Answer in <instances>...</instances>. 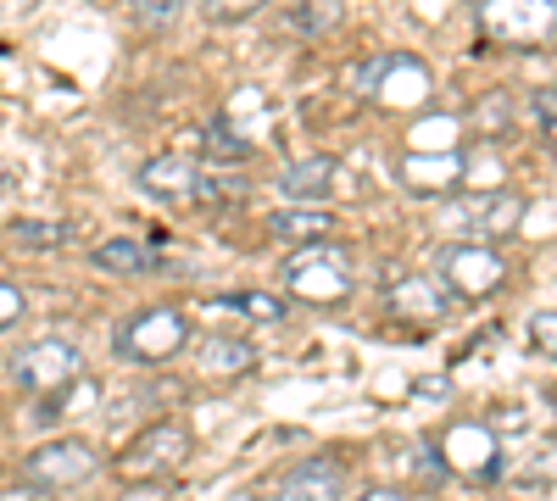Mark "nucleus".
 Returning a JSON list of instances; mask_svg holds the SVG:
<instances>
[{
    "label": "nucleus",
    "mask_w": 557,
    "mask_h": 501,
    "mask_svg": "<svg viewBox=\"0 0 557 501\" xmlns=\"http://www.w3.org/2000/svg\"><path fill=\"white\" fill-rule=\"evenodd\" d=\"M335 23H341V0H296V7H290V28L307 34V39L330 34Z\"/></svg>",
    "instance_id": "nucleus-19"
},
{
    "label": "nucleus",
    "mask_w": 557,
    "mask_h": 501,
    "mask_svg": "<svg viewBox=\"0 0 557 501\" xmlns=\"http://www.w3.org/2000/svg\"><path fill=\"white\" fill-rule=\"evenodd\" d=\"M357 501H407V490H396V485H368Z\"/></svg>",
    "instance_id": "nucleus-32"
},
{
    "label": "nucleus",
    "mask_w": 557,
    "mask_h": 501,
    "mask_svg": "<svg viewBox=\"0 0 557 501\" xmlns=\"http://www.w3.org/2000/svg\"><path fill=\"white\" fill-rule=\"evenodd\" d=\"M196 178H201L196 162H184V156H151L146 167H139V190L168 201V206H196Z\"/></svg>",
    "instance_id": "nucleus-11"
},
{
    "label": "nucleus",
    "mask_w": 557,
    "mask_h": 501,
    "mask_svg": "<svg viewBox=\"0 0 557 501\" xmlns=\"http://www.w3.org/2000/svg\"><path fill=\"white\" fill-rule=\"evenodd\" d=\"M246 196V185L235 173H218V167H201V178H196V206H207V212H218V206H235Z\"/></svg>",
    "instance_id": "nucleus-18"
},
{
    "label": "nucleus",
    "mask_w": 557,
    "mask_h": 501,
    "mask_svg": "<svg viewBox=\"0 0 557 501\" xmlns=\"http://www.w3.org/2000/svg\"><path fill=\"white\" fill-rule=\"evenodd\" d=\"M530 340L541 346V356H552V351H557V312H541V317H535Z\"/></svg>",
    "instance_id": "nucleus-29"
},
{
    "label": "nucleus",
    "mask_w": 557,
    "mask_h": 501,
    "mask_svg": "<svg viewBox=\"0 0 557 501\" xmlns=\"http://www.w3.org/2000/svg\"><path fill=\"white\" fill-rule=\"evenodd\" d=\"M12 240H17V246H45V251H57V246H73L78 229H73V223H12Z\"/></svg>",
    "instance_id": "nucleus-22"
},
{
    "label": "nucleus",
    "mask_w": 557,
    "mask_h": 501,
    "mask_svg": "<svg viewBox=\"0 0 557 501\" xmlns=\"http://www.w3.org/2000/svg\"><path fill=\"white\" fill-rule=\"evenodd\" d=\"M502 178H507V167H502V156H496V151H474V156H462V185H469L474 196L502 190Z\"/></svg>",
    "instance_id": "nucleus-21"
},
{
    "label": "nucleus",
    "mask_w": 557,
    "mask_h": 501,
    "mask_svg": "<svg viewBox=\"0 0 557 501\" xmlns=\"http://www.w3.org/2000/svg\"><path fill=\"white\" fill-rule=\"evenodd\" d=\"M96 267L101 273H151L157 267V251L139 246V240H101L96 246Z\"/></svg>",
    "instance_id": "nucleus-17"
},
{
    "label": "nucleus",
    "mask_w": 557,
    "mask_h": 501,
    "mask_svg": "<svg viewBox=\"0 0 557 501\" xmlns=\"http://www.w3.org/2000/svg\"><path fill=\"white\" fill-rule=\"evenodd\" d=\"M184 458H190V435H184V424H178V418H157L151 429H139V435L123 446L117 468L128 474V485H146V479L178 474Z\"/></svg>",
    "instance_id": "nucleus-5"
},
{
    "label": "nucleus",
    "mask_w": 557,
    "mask_h": 501,
    "mask_svg": "<svg viewBox=\"0 0 557 501\" xmlns=\"http://www.w3.org/2000/svg\"><path fill=\"white\" fill-rule=\"evenodd\" d=\"M530 112H535V128H541V140H552V134H557V128H552V117H557V96H552V89H541Z\"/></svg>",
    "instance_id": "nucleus-28"
},
{
    "label": "nucleus",
    "mask_w": 557,
    "mask_h": 501,
    "mask_svg": "<svg viewBox=\"0 0 557 501\" xmlns=\"http://www.w3.org/2000/svg\"><path fill=\"white\" fill-rule=\"evenodd\" d=\"M0 501H51L39 485H0Z\"/></svg>",
    "instance_id": "nucleus-31"
},
{
    "label": "nucleus",
    "mask_w": 557,
    "mask_h": 501,
    "mask_svg": "<svg viewBox=\"0 0 557 501\" xmlns=\"http://www.w3.org/2000/svg\"><path fill=\"white\" fill-rule=\"evenodd\" d=\"M184 346H190V317H184L178 306H168V301L134 312L112 340V351L123 362H134V368H162V362H173Z\"/></svg>",
    "instance_id": "nucleus-1"
},
{
    "label": "nucleus",
    "mask_w": 557,
    "mask_h": 501,
    "mask_svg": "<svg viewBox=\"0 0 557 501\" xmlns=\"http://www.w3.org/2000/svg\"><path fill=\"white\" fill-rule=\"evenodd\" d=\"M201 368H207V374H223V379L251 374V368H257V346H251V340H235V335H212L207 351H201Z\"/></svg>",
    "instance_id": "nucleus-16"
},
{
    "label": "nucleus",
    "mask_w": 557,
    "mask_h": 501,
    "mask_svg": "<svg viewBox=\"0 0 557 501\" xmlns=\"http://www.w3.org/2000/svg\"><path fill=\"white\" fill-rule=\"evenodd\" d=\"M228 501H262V496L257 490H240V496H228Z\"/></svg>",
    "instance_id": "nucleus-33"
},
{
    "label": "nucleus",
    "mask_w": 557,
    "mask_h": 501,
    "mask_svg": "<svg viewBox=\"0 0 557 501\" xmlns=\"http://www.w3.org/2000/svg\"><path fill=\"white\" fill-rule=\"evenodd\" d=\"M184 7H190V0H128V17H134V28H146V34H168L184 17Z\"/></svg>",
    "instance_id": "nucleus-20"
},
{
    "label": "nucleus",
    "mask_w": 557,
    "mask_h": 501,
    "mask_svg": "<svg viewBox=\"0 0 557 501\" xmlns=\"http://www.w3.org/2000/svg\"><path fill=\"white\" fill-rule=\"evenodd\" d=\"M23 312H28V306H23V290H17V285H0V335L17 329Z\"/></svg>",
    "instance_id": "nucleus-27"
},
{
    "label": "nucleus",
    "mask_w": 557,
    "mask_h": 501,
    "mask_svg": "<svg viewBox=\"0 0 557 501\" xmlns=\"http://www.w3.org/2000/svg\"><path fill=\"white\" fill-rule=\"evenodd\" d=\"M430 279H435L446 296H457V301H480V296H491V290L507 285V262H502L496 246L451 240V246L435 251V273H430Z\"/></svg>",
    "instance_id": "nucleus-3"
},
{
    "label": "nucleus",
    "mask_w": 557,
    "mask_h": 501,
    "mask_svg": "<svg viewBox=\"0 0 557 501\" xmlns=\"http://www.w3.org/2000/svg\"><path fill=\"white\" fill-rule=\"evenodd\" d=\"M107 468V458L89 440H45L28 458V485H39L45 496L51 490H78Z\"/></svg>",
    "instance_id": "nucleus-7"
},
{
    "label": "nucleus",
    "mask_w": 557,
    "mask_h": 501,
    "mask_svg": "<svg viewBox=\"0 0 557 501\" xmlns=\"http://www.w3.org/2000/svg\"><path fill=\"white\" fill-rule=\"evenodd\" d=\"M446 306H451V296L435 279H424V273H412V279L391 285V312L396 317H412V324H435Z\"/></svg>",
    "instance_id": "nucleus-14"
},
{
    "label": "nucleus",
    "mask_w": 557,
    "mask_h": 501,
    "mask_svg": "<svg viewBox=\"0 0 557 501\" xmlns=\"http://www.w3.org/2000/svg\"><path fill=\"white\" fill-rule=\"evenodd\" d=\"M351 89L357 96H374L380 107H418V101H430L435 84H430V67L418 57H380L362 73H351Z\"/></svg>",
    "instance_id": "nucleus-8"
},
{
    "label": "nucleus",
    "mask_w": 557,
    "mask_h": 501,
    "mask_svg": "<svg viewBox=\"0 0 557 501\" xmlns=\"http://www.w3.org/2000/svg\"><path fill=\"white\" fill-rule=\"evenodd\" d=\"M207 151H212L218 162H246L257 146L240 140V134H228V123H212V128H207Z\"/></svg>",
    "instance_id": "nucleus-24"
},
{
    "label": "nucleus",
    "mask_w": 557,
    "mask_h": 501,
    "mask_svg": "<svg viewBox=\"0 0 557 501\" xmlns=\"http://www.w3.org/2000/svg\"><path fill=\"white\" fill-rule=\"evenodd\" d=\"M341 185V162L335 156H301L278 173V196L296 201V206H323Z\"/></svg>",
    "instance_id": "nucleus-10"
},
{
    "label": "nucleus",
    "mask_w": 557,
    "mask_h": 501,
    "mask_svg": "<svg viewBox=\"0 0 557 501\" xmlns=\"http://www.w3.org/2000/svg\"><path fill=\"white\" fill-rule=\"evenodd\" d=\"M457 178H462V156H457V151H441V156L407 151V156H401V185L418 190V196H441V190L457 185Z\"/></svg>",
    "instance_id": "nucleus-13"
},
{
    "label": "nucleus",
    "mask_w": 557,
    "mask_h": 501,
    "mask_svg": "<svg viewBox=\"0 0 557 501\" xmlns=\"http://www.w3.org/2000/svg\"><path fill=\"white\" fill-rule=\"evenodd\" d=\"M457 117H424L412 134H407V151H430V146H441V151H451V140H457Z\"/></svg>",
    "instance_id": "nucleus-23"
},
{
    "label": "nucleus",
    "mask_w": 557,
    "mask_h": 501,
    "mask_svg": "<svg viewBox=\"0 0 557 501\" xmlns=\"http://www.w3.org/2000/svg\"><path fill=\"white\" fill-rule=\"evenodd\" d=\"M524 223V201L507 196V190H491V196H469L451 206V229L457 240H474V246H496L507 235H519Z\"/></svg>",
    "instance_id": "nucleus-9"
},
{
    "label": "nucleus",
    "mask_w": 557,
    "mask_h": 501,
    "mask_svg": "<svg viewBox=\"0 0 557 501\" xmlns=\"http://www.w3.org/2000/svg\"><path fill=\"white\" fill-rule=\"evenodd\" d=\"M474 117H480V123L496 134V128L507 123V96H496V101H480V107H474Z\"/></svg>",
    "instance_id": "nucleus-30"
},
{
    "label": "nucleus",
    "mask_w": 557,
    "mask_h": 501,
    "mask_svg": "<svg viewBox=\"0 0 557 501\" xmlns=\"http://www.w3.org/2000/svg\"><path fill=\"white\" fill-rule=\"evenodd\" d=\"M346 496V468L335 458H312L296 474H285V485L273 490V501H341Z\"/></svg>",
    "instance_id": "nucleus-12"
},
{
    "label": "nucleus",
    "mask_w": 557,
    "mask_h": 501,
    "mask_svg": "<svg viewBox=\"0 0 557 501\" xmlns=\"http://www.w3.org/2000/svg\"><path fill=\"white\" fill-rule=\"evenodd\" d=\"M335 229V212L330 206H285L268 217V235L273 240H296V246H312Z\"/></svg>",
    "instance_id": "nucleus-15"
},
{
    "label": "nucleus",
    "mask_w": 557,
    "mask_h": 501,
    "mask_svg": "<svg viewBox=\"0 0 557 501\" xmlns=\"http://www.w3.org/2000/svg\"><path fill=\"white\" fill-rule=\"evenodd\" d=\"M480 28L496 45H513V51H530V45L552 39L557 23V0H474Z\"/></svg>",
    "instance_id": "nucleus-4"
},
{
    "label": "nucleus",
    "mask_w": 557,
    "mask_h": 501,
    "mask_svg": "<svg viewBox=\"0 0 557 501\" xmlns=\"http://www.w3.org/2000/svg\"><path fill=\"white\" fill-rule=\"evenodd\" d=\"M268 0H201V12L212 17V23H240V17H251V12H262Z\"/></svg>",
    "instance_id": "nucleus-26"
},
{
    "label": "nucleus",
    "mask_w": 557,
    "mask_h": 501,
    "mask_svg": "<svg viewBox=\"0 0 557 501\" xmlns=\"http://www.w3.org/2000/svg\"><path fill=\"white\" fill-rule=\"evenodd\" d=\"M218 306H235V312H246V317H285V301L278 296H257V290H246V296H228V301H218Z\"/></svg>",
    "instance_id": "nucleus-25"
},
{
    "label": "nucleus",
    "mask_w": 557,
    "mask_h": 501,
    "mask_svg": "<svg viewBox=\"0 0 557 501\" xmlns=\"http://www.w3.org/2000/svg\"><path fill=\"white\" fill-rule=\"evenodd\" d=\"M78 368H84V351L73 340H51V335H45V340H28V346L12 351V379L23 390H34V396H57L62 385L78 379Z\"/></svg>",
    "instance_id": "nucleus-6"
},
{
    "label": "nucleus",
    "mask_w": 557,
    "mask_h": 501,
    "mask_svg": "<svg viewBox=\"0 0 557 501\" xmlns=\"http://www.w3.org/2000/svg\"><path fill=\"white\" fill-rule=\"evenodd\" d=\"M285 290L296 301H312V306H341L351 296V251L346 246H330V240L301 246L285 262Z\"/></svg>",
    "instance_id": "nucleus-2"
}]
</instances>
